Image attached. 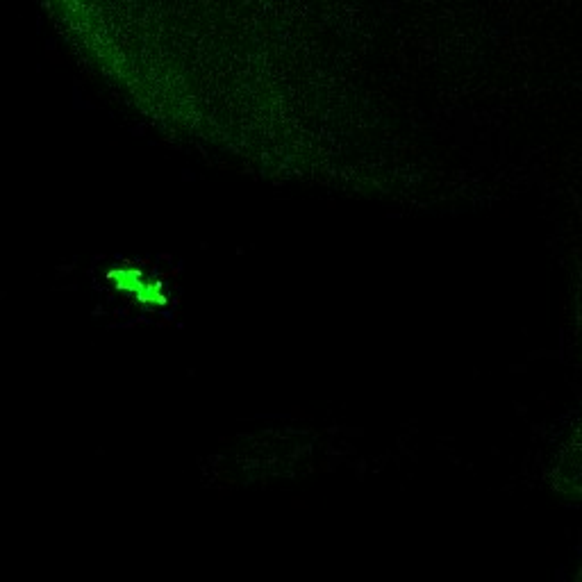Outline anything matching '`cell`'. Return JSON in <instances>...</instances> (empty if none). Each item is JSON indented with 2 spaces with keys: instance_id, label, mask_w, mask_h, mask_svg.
<instances>
[{
  "instance_id": "obj_1",
  "label": "cell",
  "mask_w": 582,
  "mask_h": 582,
  "mask_svg": "<svg viewBox=\"0 0 582 582\" xmlns=\"http://www.w3.org/2000/svg\"><path fill=\"white\" fill-rule=\"evenodd\" d=\"M107 278L114 282L116 289L126 291L132 298H137L139 303L155 305L164 301V287L157 280H148L146 273L135 269H121L112 271Z\"/></svg>"
}]
</instances>
